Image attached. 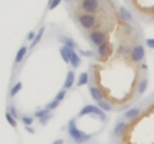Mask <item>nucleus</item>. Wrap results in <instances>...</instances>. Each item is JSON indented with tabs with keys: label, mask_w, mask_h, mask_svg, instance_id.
<instances>
[{
	"label": "nucleus",
	"mask_w": 154,
	"mask_h": 144,
	"mask_svg": "<svg viewBox=\"0 0 154 144\" xmlns=\"http://www.w3.org/2000/svg\"><path fill=\"white\" fill-rule=\"evenodd\" d=\"M78 53H79L81 57H96V51L94 50H82V48H79Z\"/></svg>",
	"instance_id": "nucleus-25"
},
{
	"label": "nucleus",
	"mask_w": 154,
	"mask_h": 144,
	"mask_svg": "<svg viewBox=\"0 0 154 144\" xmlns=\"http://www.w3.org/2000/svg\"><path fill=\"white\" fill-rule=\"evenodd\" d=\"M50 113H51V111H48V110H47V108L44 107V108H38V110H36V111L33 113V116L36 117V120H39V119H42V117L48 116Z\"/></svg>",
	"instance_id": "nucleus-24"
},
{
	"label": "nucleus",
	"mask_w": 154,
	"mask_h": 144,
	"mask_svg": "<svg viewBox=\"0 0 154 144\" xmlns=\"http://www.w3.org/2000/svg\"><path fill=\"white\" fill-rule=\"evenodd\" d=\"M150 21H151V23H153V24H154V14H153V15H151V18H150Z\"/></svg>",
	"instance_id": "nucleus-37"
},
{
	"label": "nucleus",
	"mask_w": 154,
	"mask_h": 144,
	"mask_svg": "<svg viewBox=\"0 0 154 144\" xmlns=\"http://www.w3.org/2000/svg\"><path fill=\"white\" fill-rule=\"evenodd\" d=\"M130 51H132V47L127 42H120L118 48H117V56H120V57H130Z\"/></svg>",
	"instance_id": "nucleus-17"
},
{
	"label": "nucleus",
	"mask_w": 154,
	"mask_h": 144,
	"mask_svg": "<svg viewBox=\"0 0 154 144\" xmlns=\"http://www.w3.org/2000/svg\"><path fill=\"white\" fill-rule=\"evenodd\" d=\"M147 89H148V74L147 72H142V75L139 77V80L136 83V96L141 98L147 92Z\"/></svg>",
	"instance_id": "nucleus-10"
},
{
	"label": "nucleus",
	"mask_w": 154,
	"mask_h": 144,
	"mask_svg": "<svg viewBox=\"0 0 154 144\" xmlns=\"http://www.w3.org/2000/svg\"><path fill=\"white\" fill-rule=\"evenodd\" d=\"M117 14H118V18L123 21V23H126V24H132L133 23V14L126 8V6H118L117 8Z\"/></svg>",
	"instance_id": "nucleus-11"
},
{
	"label": "nucleus",
	"mask_w": 154,
	"mask_h": 144,
	"mask_svg": "<svg viewBox=\"0 0 154 144\" xmlns=\"http://www.w3.org/2000/svg\"><path fill=\"white\" fill-rule=\"evenodd\" d=\"M91 81V75H90V71H84L78 75V80H76V87H82V86H87L90 84Z\"/></svg>",
	"instance_id": "nucleus-15"
},
{
	"label": "nucleus",
	"mask_w": 154,
	"mask_h": 144,
	"mask_svg": "<svg viewBox=\"0 0 154 144\" xmlns=\"http://www.w3.org/2000/svg\"><path fill=\"white\" fill-rule=\"evenodd\" d=\"M94 51H96V59L97 60H106L112 54V45L109 42H106V44H103L102 47L96 48Z\"/></svg>",
	"instance_id": "nucleus-12"
},
{
	"label": "nucleus",
	"mask_w": 154,
	"mask_h": 144,
	"mask_svg": "<svg viewBox=\"0 0 154 144\" xmlns=\"http://www.w3.org/2000/svg\"><path fill=\"white\" fill-rule=\"evenodd\" d=\"M111 144H123L121 141H111Z\"/></svg>",
	"instance_id": "nucleus-36"
},
{
	"label": "nucleus",
	"mask_w": 154,
	"mask_h": 144,
	"mask_svg": "<svg viewBox=\"0 0 154 144\" xmlns=\"http://www.w3.org/2000/svg\"><path fill=\"white\" fill-rule=\"evenodd\" d=\"M145 45L148 48H151V50H154V38L153 39H145Z\"/></svg>",
	"instance_id": "nucleus-32"
},
{
	"label": "nucleus",
	"mask_w": 154,
	"mask_h": 144,
	"mask_svg": "<svg viewBox=\"0 0 154 144\" xmlns=\"http://www.w3.org/2000/svg\"><path fill=\"white\" fill-rule=\"evenodd\" d=\"M44 35H45V26H41V27L38 29V33H36V38H35V41L30 44V51H33L35 48L41 44V41H42Z\"/></svg>",
	"instance_id": "nucleus-20"
},
{
	"label": "nucleus",
	"mask_w": 154,
	"mask_h": 144,
	"mask_svg": "<svg viewBox=\"0 0 154 144\" xmlns=\"http://www.w3.org/2000/svg\"><path fill=\"white\" fill-rule=\"evenodd\" d=\"M141 71H142V72H147V71H148V65H147L145 62L141 63Z\"/></svg>",
	"instance_id": "nucleus-33"
},
{
	"label": "nucleus",
	"mask_w": 154,
	"mask_h": 144,
	"mask_svg": "<svg viewBox=\"0 0 154 144\" xmlns=\"http://www.w3.org/2000/svg\"><path fill=\"white\" fill-rule=\"evenodd\" d=\"M57 41L61 44V45H66V47H69L70 50H73V51H78L79 50V44L72 38V36H69V35H64V33H60V35H57Z\"/></svg>",
	"instance_id": "nucleus-9"
},
{
	"label": "nucleus",
	"mask_w": 154,
	"mask_h": 144,
	"mask_svg": "<svg viewBox=\"0 0 154 144\" xmlns=\"http://www.w3.org/2000/svg\"><path fill=\"white\" fill-rule=\"evenodd\" d=\"M130 62L135 65H141L142 62H145V47L142 42H136L132 45V51H130Z\"/></svg>",
	"instance_id": "nucleus-6"
},
{
	"label": "nucleus",
	"mask_w": 154,
	"mask_h": 144,
	"mask_svg": "<svg viewBox=\"0 0 154 144\" xmlns=\"http://www.w3.org/2000/svg\"><path fill=\"white\" fill-rule=\"evenodd\" d=\"M142 113H144V108H142L141 105H135V107H130V108H127V110L123 113L121 119L127 120L129 123H133V122H136V120H138V119L142 116Z\"/></svg>",
	"instance_id": "nucleus-7"
},
{
	"label": "nucleus",
	"mask_w": 154,
	"mask_h": 144,
	"mask_svg": "<svg viewBox=\"0 0 154 144\" xmlns=\"http://www.w3.org/2000/svg\"><path fill=\"white\" fill-rule=\"evenodd\" d=\"M6 111H8L14 119H17V120H20V117H21V114H23V113L18 111V108H17L15 104H12V102H9V104L6 105Z\"/></svg>",
	"instance_id": "nucleus-23"
},
{
	"label": "nucleus",
	"mask_w": 154,
	"mask_h": 144,
	"mask_svg": "<svg viewBox=\"0 0 154 144\" xmlns=\"http://www.w3.org/2000/svg\"><path fill=\"white\" fill-rule=\"evenodd\" d=\"M52 117H54V116H52V113H50L48 116H45V117H42V119H39L38 122H39V125H41V126H47V125H48V122L51 120Z\"/></svg>",
	"instance_id": "nucleus-29"
},
{
	"label": "nucleus",
	"mask_w": 154,
	"mask_h": 144,
	"mask_svg": "<svg viewBox=\"0 0 154 144\" xmlns=\"http://www.w3.org/2000/svg\"><path fill=\"white\" fill-rule=\"evenodd\" d=\"M36 33H38V30H30L29 35L26 36V42H30V44H32V42L35 41V38H36Z\"/></svg>",
	"instance_id": "nucleus-31"
},
{
	"label": "nucleus",
	"mask_w": 154,
	"mask_h": 144,
	"mask_svg": "<svg viewBox=\"0 0 154 144\" xmlns=\"http://www.w3.org/2000/svg\"><path fill=\"white\" fill-rule=\"evenodd\" d=\"M26 128V131L29 132V134H35V129H33V126H24Z\"/></svg>",
	"instance_id": "nucleus-35"
},
{
	"label": "nucleus",
	"mask_w": 154,
	"mask_h": 144,
	"mask_svg": "<svg viewBox=\"0 0 154 144\" xmlns=\"http://www.w3.org/2000/svg\"><path fill=\"white\" fill-rule=\"evenodd\" d=\"M85 39L88 41V44H90L91 47L96 50V48L102 47L103 44L108 42V30H102V29L91 30V32L85 36Z\"/></svg>",
	"instance_id": "nucleus-5"
},
{
	"label": "nucleus",
	"mask_w": 154,
	"mask_h": 144,
	"mask_svg": "<svg viewBox=\"0 0 154 144\" xmlns=\"http://www.w3.org/2000/svg\"><path fill=\"white\" fill-rule=\"evenodd\" d=\"M76 23L82 30H96L100 26V18H97V15L94 14H87V12H79L76 14Z\"/></svg>",
	"instance_id": "nucleus-2"
},
{
	"label": "nucleus",
	"mask_w": 154,
	"mask_h": 144,
	"mask_svg": "<svg viewBox=\"0 0 154 144\" xmlns=\"http://www.w3.org/2000/svg\"><path fill=\"white\" fill-rule=\"evenodd\" d=\"M63 2H66L67 5H70V3H72V0H63Z\"/></svg>",
	"instance_id": "nucleus-38"
},
{
	"label": "nucleus",
	"mask_w": 154,
	"mask_h": 144,
	"mask_svg": "<svg viewBox=\"0 0 154 144\" xmlns=\"http://www.w3.org/2000/svg\"><path fill=\"white\" fill-rule=\"evenodd\" d=\"M66 134H67V140L70 144H90L91 140L96 137L94 134L84 132L78 128V117H73L67 122Z\"/></svg>",
	"instance_id": "nucleus-1"
},
{
	"label": "nucleus",
	"mask_w": 154,
	"mask_h": 144,
	"mask_svg": "<svg viewBox=\"0 0 154 144\" xmlns=\"http://www.w3.org/2000/svg\"><path fill=\"white\" fill-rule=\"evenodd\" d=\"M76 80H78V78H76L75 71L69 68V71H67V74H66V78H64V83H63V89H64V90L73 89V86L76 84Z\"/></svg>",
	"instance_id": "nucleus-13"
},
{
	"label": "nucleus",
	"mask_w": 154,
	"mask_h": 144,
	"mask_svg": "<svg viewBox=\"0 0 154 144\" xmlns=\"http://www.w3.org/2000/svg\"><path fill=\"white\" fill-rule=\"evenodd\" d=\"M81 65H82V57L79 56V53H78V51H73V53H72V57H70V62H69L70 69L76 71Z\"/></svg>",
	"instance_id": "nucleus-16"
},
{
	"label": "nucleus",
	"mask_w": 154,
	"mask_h": 144,
	"mask_svg": "<svg viewBox=\"0 0 154 144\" xmlns=\"http://www.w3.org/2000/svg\"><path fill=\"white\" fill-rule=\"evenodd\" d=\"M58 53H60L61 59L64 60V63H67V65H69V62H70V57H72V53H73V50H70V48L66 47V45H60V48H58Z\"/></svg>",
	"instance_id": "nucleus-19"
},
{
	"label": "nucleus",
	"mask_w": 154,
	"mask_h": 144,
	"mask_svg": "<svg viewBox=\"0 0 154 144\" xmlns=\"http://www.w3.org/2000/svg\"><path fill=\"white\" fill-rule=\"evenodd\" d=\"M130 126H132V125H130L127 120H124V119L120 117V119L114 123V126H112V129H111V132H109V140H111V141H123V138L127 135Z\"/></svg>",
	"instance_id": "nucleus-3"
},
{
	"label": "nucleus",
	"mask_w": 154,
	"mask_h": 144,
	"mask_svg": "<svg viewBox=\"0 0 154 144\" xmlns=\"http://www.w3.org/2000/svg\"><path fill=\"white\" fill-rule=\"evenodd\" d=\"M52 144H66V140H64V138H57Z\"/></svg>",
	"instance_id": "nucleus-34"
},
{
	"label": "nucleus",
	"mask_w": 154,
	"mask_h": 144,
	"mask_svg": "<svg viewBox=\"0 0 154 144\" xmlns=\"http://www.w3.org/2000/svg\"><path fill=\"white\" fill-rule=\"evenodd\" d=\"M96 105L100 108V110H103L105 113H111V111H114L115 108L112 107V104H111V101H108V99H102V101H97L96 102Z\"/></svg>",
	"instance_id": "nucleus-22"
},
{
	"label": "nucleus",
	"mask_w": 154,
	"mask_h": 144,
	"mask_svg": "<svg viewBox=\"0 0 154 144\" xmlns=\"http://www.w3.org/2000/svg\"><path fill=\"white\" fill-rule=\"evenodd\" d=\"M5 117H6L8 123H9L12 128H15V129H17V125H18V123H17V119H14V117H12V116H11L8 111H5Z\"/></svg>",
	"instance_id": "nucleus-27"
},
{
	"label": "nucleus",
	"mask_w": 154,
	"mask_h": 144,
	"mask_svg": "<svg viewBox=\"0 0 154 144\" xmlns=\"http://www.w3.org/2000/svg\"><path fill=\"white\" fill-rule=\"evenodd\" d=\"M66 93H67V90H64V89L61 87V89L57 92V95H55L54 99H57L58 102H63V101H64V98H66Z\"/></svg>",
	"instance_id": "nucleus-28"
},
{
	"label": "nucleus",
	"mask_w": 154,
	"mask_h": 144,
	"mask_svg": "<svg viewBox=\"0 0 154 144\" xmlns=\"http://www.w3.org/2000/svg\"><path fill=\"white\" fill-rule=\"evenodd\" d=\"M61 2H63V0H50V2H48V6H47V11H52V9H55Z\"/></svg>",
	"instance_id": "nucleus-30"
},
{
	"label": "nucleus",
	"mask_w": 154,
	"mask_h": 144,
	"mask_svg": "<svg viewBox=\"0 0 154 144\" xmlns=\"http://www.w3.org/2000/svg\"><path fill=\"white\" fill-rule=\"evenodd\" d=\"M102 6V0H81L79 3V9L82 12H87V14H97L99 9Z\"/></svg>",
	"instance_id": "nucleus-8"
},
{
	"label": "nucleus",
	"mask_w": 154,
	"mask_h": 144,
	"mask_svg": "<svg viewBox=\"0 0 154 144\" xmlns=\"http://www.w3.org/2000/svg\"><path fill=\"white\" fill-rule=\"evenodd\" d=\"M88 92H90V96L93 98V101H94V102L102 101V99H106V98H105V93L102 92V89H100L99 86L88 84Z\"/></svg>",
	"instance_id": "nucleus-14"
},
{
	"label": "nucleus",
	"mask_w": 154,
	"mask_h": 144,
	"mask_svg": "<svg viewBox=\"0 0 154 144\" xmlns=\"http://www.w3.org/2000/svg\"><path fill=\"white\" fill-rule=\"evenodd\" d=\"M23 90V83L21 81H17V83H14V84H11V87H9V93H8V98H9V101H12L15 96L18 95L20 92Z\"/></svg>",
	"instance_id": "nucleus-18"
},
{
	"label": "nucleus",
	"mask_w": 154,
	"mask_h": 144,
	"mask_svg": "<svg viewBox=\"0 0 154 144\" xmlns=\"http://www.w3.org/2000/svg\"><path fill=\"white\" fill-rule=\"evenodd\" d=\"M85 116H90V117L100 120L103 125H106V122H108V114L103 110H100L97 105H90V104L84 105L81 108V111L78 113V117H85Z\"/></svg>",
	"instance_id": "nucleus-4"
},
{
	"label": "nucleus",
	"mask_w": 154,
	"mask_h": 144,
	"mask_svg": "<svg viewBox=\"0 0 154 144\" xmlns=\"http://www.w3.org/2000/svg\"><path fill=\"white\" fill-rule=\"evenodd\" d=\"M58 105H60V102H58L57 99H52V101H50V102L45 105V108H47L48 111H51L52 113L54 110H57V108H58Z\"/></svg>",
	"instance_id": "nucleus-26"
},
{
	"label": "nucleus",
	"mask_w": 154,
	"mask_h": 144,
	"mask_svg": "<svg viewBox=\"0 0 154 144\" xmlns=\"http://www.w3.org/2000/svg\"><path fill=\"white\" fill-rule=\"evenodd\" d=\"M35 120H36V117H35L33 114H29V113H23L21 117H20V122H21L24 126H32V125L35 123Z\"/></svg>",
	"instance_id": "nucleus-21"
}]
</instances>
